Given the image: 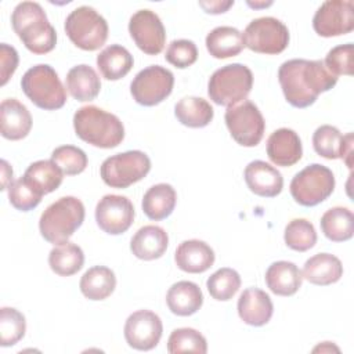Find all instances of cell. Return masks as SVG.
Masks as SVG:
<instances>
[{
    "label": "cell",
    "mask_w": 354,
    "mask_h": 354,
    "mask_svg": "<svg viewBox=\"0 0 354 354\" xmlns=\"http://www.w3.org/2000/svg\"><path fill=\"white\" fill-rule=\"evenodd\" d=\"M76 136L97 148H115L124 138V126L120 119L95 105L79 108L73 115Z\"/></svg>",
    "instance_id": "obj_3"
},
{
    "label": "cell",
    "mask_w": 354,
    "mask_h": 354,
    "mask_svg": "<svg viewBox=\"0 0 354 354\" xmlns=\"http://www.w3.org/2000/svg\"><path fill=\"white\" fill-rule=\"evenodd\" d=\"M21 87L25 95L37 106L46 111H55L66 102V91L55 69L47 64L29 68L22 79Z\"/></svg>",
    "instance_id": "obj_5"
},
{
    "label": "cell",
    "mask_w": 354,
    "mask_h": 354,
    "mask_svg": "<svg viewBox=\"0 0 354 354\" xmlns=\"http://www.w3.org/2000/svg\"><path fill=\"white\" fill-rule=\"evenodd\" d=\"M174 115L181 124L192 129H199L207 126L212 122L214 111L206 100L188 95L181 98L176 104Z\"/></svg>",
    "instance_id": "obj_31"
},
{
    "label": "cell",
    "mask_w": 354,
    "mask_h": 354,
    "mask_svg": "<svg viewBox=\"0 0 354 354\" xmlns=\"http://www.w3.org/2000/svg\"><path fill=\"white\" fill-rule=\"evenodd\" d=\"M80 292L88 300H104L111 296L116 288L115 272L105 266L88 268L80 278Z\"/></svg>",
    "instance_id": "obj_29"
},
{
    "label": "cell",
    "mask_w": 354,
    "mask_h": 354,
    "mask_svg": "<svg viewBox=\"0 0 354 354\" xmlns=\"http://www.w3.org/2000/svg\"><path fill=\"white\" fill-rule=\"evenodd\" d=\"M267 288L278 296H292L301 286V271L299 267L286 260L274 261L266 271Z\"/></svg>",
    "instance_id": "obj_23"
},
{
    "label": "cell",
    "mask_w": 354,
    "mask_h": 354,
    "mask_svg": "<svg viewBox=\"0 0 354 354\" xmlns=\"http://www.w3.org/2000/svg\"><path fill=\"white\" fill-rule=\"evenodd\" d=\"M95 221L109 235L123 234L134 221V206L126 196L115 194L105 195L95 206Z\"/></svg>",
    "instance_id": "obj_15"
},
{
    "label": "cell",
    "mask_w": 354,
    "mask_h": 354,
    "mask_svg": "<svg viewBox=\"0 0 354 354\" xmlns=\"http://www.w3.org/2000/svg\"><path fill=\"white\" fill-rule=\"evenodd\" d=\"M84 214V205L80 199L62 196L41 213L39 220L40 234L53 245L65 243L83 224Z\"/></svg>",
    "instance_id": "obj_4"
},
{
    "label": "cell",
    "mask_w": 354,
    "mask_h": 354,
    "mask_svg": "<svg viewBox=\"0 0 354 354\" xmlns=\"http://www.w3.org/2000/svg\"><path fill=\"white\" fill-rule=\"evenodd\" d=\"M252 86V71L243 64H230L213 72L207 83V94L214 104L231 106L246 100Z\"/></svg>",
    "instance_id": "obj_6"
},
{
    "label": "cell",
    "mask_w": 354,
    "mask_h": 354,
    "mask_svg": "<svg viewBox=\"0 0 354 354\" xmlns=\"http://www.w3.org/2000/svg\"><path fill=\"white\" fill-rule=\"evenodd\" d=\"M167 351L170 354L178 353H207V343L202 333L192 328L174 329L167 340Z\"/></svg>",
    "instance_id": "obj_37"
},
{
    "label": "cell",
    "mask_w": 354,
    "mask_h": 354,
    "mask_svg": "<svg viewBox=\"0 0 354 354\" xmlns=\"http://www.w3.org/2000/svg\"><path fill=\"white\" fill-rule=\"evenodd\" d=\"M18 53L12 46H8L7 43L0 44V86H4L8 79L14 75L18 66Z\"/></svg>",
    "instance_id": "obj_44"
},
{
    "label": "cell",
    "mask_w": 354,
    "mask_h": 354,
    "mask_svg": "<svg viewBox=\"0 0 354 354\" xmlns=\"http://www.w3.org/2000/svg\"><path fill=\"white\" fill-rule=\"evenodd\" d=\"M267 155L277 166H293L301 159L303 155L299 134L288 127H281L272 131L267 140Z\"/></svg>",
    "instance_id": "obj_17"
},
{
    "label": "cell",
    "mask_w": 354,
    "mask_h": 354,
    "mask_svg": "<svg viewBox=\"0 0 354 354\" xmlns=\"http://www.w3.org/2000/svg\"><path fill=\"white\" fill-rule=\"evenodd\" d=\"M26 330V321L22 313L12 307L0 308V346L10 347L17 344Z\"/></svg>",
    "instance_id": "obj_38"
},
{
    "label": "cell",
    "mask_w": 354,
    "mask_h": 354,
    "mask_svg": "<svg viewBox=\"0 0 354 354\" xmlns=\"http://www.w3.org/2000/svg\"><path fill=\"white\" fill-rule=\"evenodd\" d=\"M248 4H249L250 7L257 8V7H267V6H271L272 3H271V1H268V3H250V1H248Z\"/></svg>",
    "instance_id": "obj_49"
},
{
    "label": "cell",
    "mask_w": 354,
    "mask_h": 354,
    "mask_svg": "<svg viewBox=\"0 0 354 354\" xmlns=\"http://www.w3.org/2000/svg\"><path fill=\"white\" fill-rule=\"evenodd\" d=\"M321 230L332 242H344L351 239L354 234L353 212L343 206L330 207L321 217Z\"/></svg>",
    "instance_id": "obj_32"
},
{
    "label": "cell",
    "mask_w": 354,
    "mask_h": 354,
    "mask_svg": "<svg viewBox=\"0 0 354 354\" xmlns=\"http://www.w3.org/2000/svg\"><path fill=\"white\" fill-rule=\"evenodd\" d=\"M206 288L214 300L227 301L232 299L239 290L241 277L235 270L224 267L217 270L207 278Z\"/></svg>",
    "instance_id": "obj_35"
},
{
    "label": "cell",
    "mask_w": 354,
    "mask_h": 354,
    "mask_svg": "<svg viewBox=\"0 0 354 354\" xmlns=\"http://www.w3.org/2000/svg\"><path fill=\"white\" fill-rule=\"evenodd\" d=\"M176 202V189L170 184L160 183L148 188V191L144 194L141 206L148 218L159 221L173 213Z\"/></svg>",
    "instance_id": "obj_27"
},
{
    "label": "cell",
    "mask_w": 354,
    "mask_h": 354,
    "mask_svg": "<svg viewBox=\"0 0 354 354\" xmlns=\"http://www.w3.org/2000/svg\"><path fill=\"white\" fill-rule=\"evenodd\" d=\"M283 239L288 248L296 252H306L317 243V232L308 220L293 218L285 227Z\"/></svg>",
    "instance_id": "obj_36"
},
{
    "label": "cell",
    "mask_w": 354,
    "mask_h": 354,
    "mask_svg": "<svg viewBox=\"0 0 354 354\" xmlns=\"http://www.w3.org/2000/svg\"><path fill=\"white\" fill-rule=\"evenodd\" d=\"M243 44L259 54H279L289 44V30L274 17H260L249 22L242 33Z\"/></svg>",
    "instance_id": "obj_10"
},
{
    "label": "cell",
    "mask_w": 354,
    "mask_h": 354,
    "mask_svg": "<svg viewBox=\"0 0 354 354\" xmlns=\"http://www.w3.org/2000/svg\"><path fill=\"white\" fill-rule=\"evenodd\" d=\"M343 144V136L337 127L330 124H322L315 129L313 134L314 151L325 159L340 158Z\"/></svg>",
    "instance_id": "obj_39"
},
{
    "label": "cell",
    "mask_w": 354,
    "mask_h": 354,
    "mask_svg": "<svg viewBox=\"0 0 354 354\" xmlns=\"http://www.w3.org/2000/svg\"><path fill=\"white\" fill-rule=\"evenodd\" d=\"M290 195L301 206H315L330 196L335 176L324 165L313 163L299 171L290 181Z\"/></svg>",
    "instance_id": "obj_9"
},
{
    "label": "cell",
    "mask_w": 354,
    "mask_h": 354,
    "mask_svg": "<svg viewBox=\"0 0 354 354\" xmlns=\"http://www.w3.org/2000/svg\"><path fill=\"white\" fill-rule=\"evenodd\" d=\"M353 51H354V47L351 43L336 46L332 50H329L324 64L328 68V71L335 76H339V75L351 76L354 69Z\"/></svg>",
    "instance_id": "obj_42"
},
{
    "label": "cell",
    "mask_w": 354,
    "mask_h": 354,
    "mask_svg": "<svg viewBox=\"0 0 354 354\" xmlns=\"http://www.w3.org/2000/svg\"><path fill=\"white\" fill-rule=\"evenodd\" d=\"M24 178L40 194L55 191L64 178V173L53 160H37L29 165Z\"/></svg>",
    "instance_id": "obj_33"
},
{
    "label": "cell",
    "mask_w": 354,
    "mask_h": 354,
    "mask_svg": "<svg viewBox=\"0 0 354 354\" xmlns=\"http://www.w3.org/2000/svg\"><path fill=\"white\" fill-rule=\"evenodd\" d=\"M165 58L169 64H171L176 68H180V69L188 68L198 58L196 44L188 39L173 40L166 50Z\"/></svg>",
    "instance_id": "obj_43"
},
{
    "label": "cell",
    "mask_w": 354,
    "mask_h": 354,
    "mask_svg": "<svg viewBox=\"0 0 354 354\" xmlns=\"http://www.w3.org/2000/svg\"><path fill=\"white\" fill-rule=\"evenodd\" d=\"M65 33L69 40L84 51H95L108 39V22L93 7L80 6L65 19Z\"/></svg>",
    "instance_id": "obj_7"
},
{
    "label": "cell",
    "mask_w": 354,
    "mask_h": 354,
    "mask_svg": "<svg viewBox=\"0 0 354 354\" xmlns=\"http://www.w3.org/2000/svg\"><path fill=\"white\" fill-rule=\"evenodd\" d=\"M213 249L203 241L188 239L181 242L174 253L177 267L189 274H201L207 271L214 263Z\"/></svg>",
    "instance_id": "obj_21"
},
{
    "label": "cell",
    "mask_w": 354,
    "mask_h": 354,
    "mask_svg": "<svg viewBox=\"0 0 354 354\" xmlns=\"http://www.w3.org/2000/svg\"><path fill=\"white\" fill-rule=\"evenodd\" d=\"M274 313V306L270 296L259 288L245 289L238 299L239 318L252 326L266 325Z\"/></svg>",
    "instance_id": "obj_20"
},
{
    "label": "cell",
    "mask_w": 354,
    "mask_h": 354,
    "mask_svg": "<svg viewBox=\"0 0 354 354\" xmlns=\"http://www.w3.org/2000/svg\"><path fill=\"white\" fill-rule=\"evenodd\" d=\"M169 245L167 232L159 225L141 227L130 241L131 253L141 260H155L165 254Z\"/></svg>",
    "instance_id": "obj_22"
},
{
    "label": "cell",
    "mask_w": 354,
    "mask_h": 354,
    "mask_svg": "<svg viewBox=\"0 0 354 354\" xmlns=\"http://www.w3.org/2000/svg\"><path fill=\"white\" fill-rule=\"evenodd\" d=\"M243 47L242 33L232 26H217L206 36V48L209 54L218 59L235 57Z\"/></svg>",
    "instance_id": "obj_30"
},
{
    "label": "cell",
    "mask_w": 354,
    "mask_h": 354,
    "mask_svg": "<svg viewBox=\"0 0 354 354\" xmlns=\"http://www.w3.org/2000/svg\"><path fill=\"white\" fill-rule=\"evenodd\" d=\"M343 275L342 261L330 253H317L303 266L301 277L314 285H332Z\"/></svg>",
    "instance_id": "obj_24"
},
{
    "label": "cell",
    "mask_w": 354,
    "mask_h": 354,
    "mask_svg": "<svg viewBox=\"0 0 354 354\" xmlns=\"http://www.w3.org/2000/svg\"><path fill=\"white\" fill-rule=\"evenodd\" d=\"M7 189L10 203L21 212H29L35 209L43 198V195H40L24 177L12 181Z\"/></svg>",
    "instance_id": "obj_41"
},
{
    "label": "cell",
    "mask_w": 354,
    "mask_h": 354,
    "mask_svg": "<svg viewBox=\"0 0 354 354\" xmlns=\"http://www.w3.org/2000/svg\"><path fill=\"white\" fill-rule=\"evenodd\" d=\"M97 66L106 80H119L133 68V55L120 44H111L97 55Z\"/></svg>",
    "instance_id": "obj_28"
},
{
    "label": "cell",
    "mask_w": 354,
    "mask_h": 354,
    "mask_svg": "<svg viewBox=\"0 0 354 354\" xmlns=\"http://www.w3.org/2000/svg\"><path fill=\"white\" fill-rule=\"evenodd\" d=\"M199 6L209 14H223L231 6H234V1H223V0H216V1H199Z\"/></svg>",
    "instance_id": "obj_45"
},
{
    "label": "cell",
    "mask_w": 354,
    "mask_h": 354,
    "mask_svg": "<svg viewBox=\"0 0 354 354\" xmlns=\"http://www.w3.org/2000/svg\"><path fill=\"white\" fill-rule=\"evenodd\" d=\"M84 263V253L80 246L65 242L54 246L48 254L50 268L59 277H71L76 274Z\"/></svg>",
    "instance_id": "obj_34"
},
{
    "label": "cell",
    "mask_w": 354,
    "mask_h": 354,
    "mask_svg": "<svg viewBox=\"0 0 354 354\" xmlns=\"http://www.w3.org/2000/svg\"><path fill=\"white\" fill-rule=\"evenodd\" d=\"M129 33L136 46L148 55L162 53L166 43V30L159 15L148 8L138 10L131 15Z\"/></svg>",
    "instance_id": "obj_14"
},
{
    "label": "cell",
    "mask_w": 354,
    "mask_h": 354,
    "mask_svg": "<svg viewBox=\"0 0 354 354\" xmlns=\"http://www.w3.org/2000/svg\"><path fill=\"white\" fill-rule=\"evenodd\" d=\"M332 350H335V351H339V348L337 347H335L333 344H330V342H324V344L321 346H318V347H315L313 351H332Z\"/></svg>",
    "instance_id": "obj_48"
},
{
    "label": "cell",
    "mask_w": 354,
    "mask_h": 354,
    "mask_svg": "<svg viewBox=\"0 0 354 354\" xmlns=\"http://www.w3.org/2000/svg\"><path fill=\"white\" fill-rule=\"evenodd\" d=\"M149 170L151 159L136 149L106 158L100 167V176L106 185L122 189L142 180Z\"/></svg>",
    "instance_id": "obj_8"
},
{
    "label": "cell",
    "mask_w": 354,
    "mask_h": 354,
    "mask_svg": "<svg viewBox=\"0 0 354 354\" xmlns=\"http://www.w3.org/2000/svg\"><path fill=\"white\" fill-rule=\"evenodd\" d=\"M225 124L231 137L242 147H256L266 130V122L259 108L248 100L231 105L225 111Z\"/></svg>",
    "instance_id": "obj_11"
},
{
    "label": "cell",
    "mask_w": 354,
    "mask_h": 354,
    "mask_svg": "<svg viewBox=\"0 0 354 354\" xmlns=\"http://www.w3.org/2000/svg\"><path fill=\"white\" fill-rule=\"evenodd\" d=\"M248 188L263 198H274L283 188L282 174L264 160L250 162L243 171Z\"/></svg>",
    "instance_id": "obj_18"
},
{
    "label": "cell",
    "mask_w": 354,
    "mask_h": 354,
    "mask_svg": "<svg viewBox=\"0 0 354 354\" xmlns=\"http://www.w3.org/2000/svg\"><path fill=\"white\" fill-rule=\"evenodd\" d=\"M51 160L66 176L80 174L87 166V155L75 145L57 147L51 153Z\"/></svg>",
    "instance_id": "obj_40"
},
{
    "label": "cell",
    "mask_w": 354,
    "mask_h": 354,
    "mask_svg": "<svg viewBox=\"0 0 354 354\" xmlns=\"http://www.w3.org/2000/svg\"><path fill=\"white\" fill-rule=\"evenodd\" d=\"M1 166H3V183H1V189H7L8 188V180H12V169L10 167V165L7 163V160H1ZM12 183V181H11Z\"/></svg>",
    "instance_id": "obj_47"
},
{
    "label": "cell",
    "mask_w": 354,
    "mask_h": 354,
    "mask_svg": "<svg viewBox=\"0 0 354 354\" xmlns=\"http://www.w3.org/2000/svg\"><path fill=\"white\" fill-rule=\"evenodd\" d=\"M174 75L165 66L149 65L140 71L130 83L134 101L144 106H155L173 91Z\"/></svg>",
    "instance_id": "obj_12"
},
{
    "label": "cell",
    "mask_w": 354,
    "mask_h": 354,
    "mask_svg": "<svg viewBox=\"0 0 354 354\" xmlns=\"http://www.w3.org/2000/svg\"><path fill=\"white\" fill-rule=\"evenodd\" d=\"M278 80L285 100L295 108H307L321 93L329 91L337 83L322 59L295 58L285 61L278 69Z\"/></svg>",
    "instance_id": "obj_1"
},
{
    "label": "cell",
    "mask_w": 354,
    "mask_h": 354,
    "mask_svg": "<svg viewBox=\"0 0 354 354\" xmlns=\"http://www.w3.org/2000/svg\"><path fill=\"white\" fill-rule=\"evenodd\" d=\"M14 32L33 54H47L57 44V32L48 22L43 7L35 1H22L11 14Z\"/></svg>",
    "instance_id": "obj_2"
},
{
    "label": "cell",
    "mask_w": 354,
    "mask_h": 354,
    "mask_svg": "<svg viewBox=\"0 0 354 354\" xmlns=\"http://www.w3.org/2000/svg\"><path fill=\"white\" fill-rule=\"evenodd\" d=\"M351 156H353V133H347L346 136H343L340 158L346 162V165L350 169H351Z\"/></svg>",
    "instance_id": "obj_46"
},
{
    "label": "cell",
    "mask_w": 354,
    "mask_h": 354,
    "mask_svg": "<svg viewBox=\"0 0 354 354\" xmlns=\"http://www.w3.org/2000/svg\"><path fill=\"white\" fill-rule=\"evenodd\" d=\"M32 129V116L28 108L17 98H6L0 104V131L11 141L25 138Z\"/></svg>",
    "instance_id": "obj_19"
},
{
    "label": "cell",
    "mask_w": 354,
    "mask_h": 354,
    "mask_svg": "<svg viewBox=\"0 0 354 354\" xmlns=\"http://www.w3.org/2000/svg\"><path fill=\"white\" fill-rule=\"evenodd\" d=\"M313 28L322 37L350 33L354 29V3L351 0L324 1L314 14Z\"/></svg>",
    "instance_id": "obj_13"
},
{
    "label": "cell",
    "mask_w": 354,
    "mask_h": 354,
    "mask_svg": "<svg viewBox=\"0 0 354 354\" xmlns=\"http://www.w3.org/2000/svg\"><path fill=\"white\" fill-rule=\"evenodd\" d=\"M124 339L127 344L140 351H148L158 346L163 325L158 314L151 310H138L130 314L124 324Z\"/></svg>",
    "instance_id": "obj_16"
},
{
    "label": "cell",
    "mask_w": 354,
    "mask_h": 354,
    "mask_svg": "<svg viewBox=\"0 0 354 354\" xmlns=\"http://www.w3.org/2000/svg\"><path fill=\"white\" fill-rule=\"evenodd\" d=\"M169 310L180 317L195 314L203 304L201 288L191 281H178L173 283L166 295Z\"/></svg>",
    "instance_id": "obj_25"
},
{
    "label": "cell",
    "mask_w": 354,
    "mask_h": 354,
    "mask_svg": "<svg viewBox=\"0 0 354 354\" xmlns=\"http://www.w3.org/2000/svg\"><path fill=\"white\" fill-rule=\"evenodd\" d=\"M66 88L76 101H93L100 94L101 80L90 65L80 64L66 73Z\"/></svg>",
    "instance_id": "obj_26"
}]
</instances>
